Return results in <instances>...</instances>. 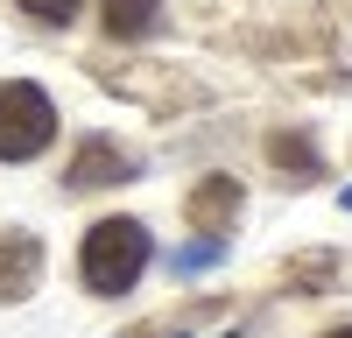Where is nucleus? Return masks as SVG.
Here are the masks:
<instances>
[{
  "label": "nucleus",
  "instance_id": "obj_1",
  "mask_svg": "<svg viewBox=\"0 0 352 338\" xmlns=\"http://www.w3.org/2000/svg\"><path fill=\"white\" fill-rule=\"evenodd\" d=\"M148 268V225L141 218H99L92 233H85V254H78V275L92 296H120L141 282Z\"/></svg>",
  "mask_w": 352,
  "mask_h": 338
},
{
  "label": "nucleus",
  "instance_id": "obj_2",
  "mask_svg": "<svg viewBox=\"0 0 352 338\" xmlns=\"http://www.w3.org/2000/svg\"><path fill=\"white\" fill-rule=\"evenodd\" d=\"M56 141V106L43 84L28 78H8L0 84V162H28Z\"/></svg>",
  "mask_w": 352,
  "mask_h": 338
},
{
  "label": "nucleus",
  "instance_id": "obj_3",
  "mask_svg": "<svg viewBox=\"0 0 352 338\" xmlns=\"http://www.w3.org/2000/svg\"><path fill=\"white\" fill-rule=\"evenodd\" d=\"M43 282V240L21 225H0V303H21Z\"/></svg>",
  "mask_w": 352,
  "mask_h": 338
},
{
  "label": "nucleus",
  "instance_id": "obj_4",
  "mask_svg": "<svg viewBox=\"0 0 352 338\" xmlns=\"http://www.w3.org/2000/svg\"><path fill=\"white\" fill-rule=\"evenodd\" d=\"M134 177V155L113 148V141H85L71 155V190H106V183H127Z\"/></svg>",
  "mask_w": 352,
  "mask_h": 338
},
{
  "label": "nucleus",
  "instance_id": "obj_5",
  "mask_svg": "<svg viewBox=\"0 0 352 338\" xmlns=\"http://www.w3.org/2000/svg\"><path fill=\"white\" fill-rule=\"evenodd\" d=\"M184 218L197 225V233H226V225L240 218V183H232V177H204L184 197Z\"/></svg>",
  "mask_w": 352,
  "mask_h": 338
},
{
  "label": "nucleus",
  "instance_id": "obj_6",
  "mask_svg": "<svg viewBox=\"0 0 352 338\" xmlns=\"http://www.w3.org/2000/svg\"><path fill=\"white\" fill-rule=\"evenodd\" d=\"M155 21H162V0H106V36H120V43L148 36Z\"/></svg>",
  "mask_w": 352,
  "mask_h": 338
},
{
  "label": "nucleus",
  "instance_id": "obj_7",
  "mask_svg": "<svg viewBox=\"0 0 352 338\" xmlns=\"http://www.w3.org/2000/svg\"><path fill=\"white\" fill-rule=\"evenodd\" d=\"M21 8L36 14V21H50V28H64V21H78V8H85V0H21Z\"/></svg>",
  "mask_w": 352,
  "mask_h": 338
},
{
  "label": "nucleus",
  "instance_id": "obj_8",
  "mask_svg": "<svg viewBox=\"0 0 352 338\" xmlns=\"http://www.w3.org/2000/svg\"><path fill=\"white\" fill-rule=\"evenodd\" d=\"M331 338H352V324H345V331H331Z\"/></svg>",
  "mask_w": 352,
  "mask_h": 338
}]
</instances>
